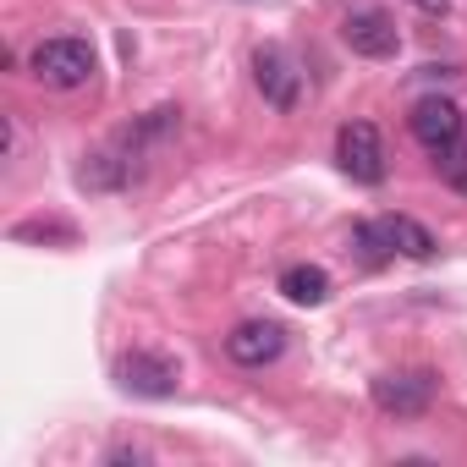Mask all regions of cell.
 Returning a JSON list of instances; mask_svg holds the SVG:
<instances>
[{"mask_svg": "<svg viewBox=\"0 0 467 467\" xmlns=\"http://www.w3.org/2000/svg\"><path fill=\"white\" fill-rule=\"evenodd\" d=\"M254 83H259V94L275 110H297V99H303V72H297V61L281 45H259L254 50Z\"/></svg>", "mask_w": 467, "mask_h": 467, "instance_id": "52a82bcc", "label": "cell"}, {"mask_svg": "<svg viewBox=\"0 0 467 467\" xmlns=\"http://www.w3.org/2000/svg\"><path fill=\"white\" fill-rule=\"evenodd\" d=\"M407 127H412V138H418L434 160H440V154H451V149L462 143V110H456L445 94H423V99L412 105Z\"/></svg>", "mask_w": 467, "mask_h": 467, "instance_id": "5b68a950", "label": "cell"}, {"mask_svg": "<svg viewBox=\"0 0 467 467\" xmlns=\"http://www.w3.org/2000/svg\"><path fill=\"white\" fill-rule=\"evenodd\" d=\"M116 385H121L127 396L165 401V396H176V385H182V363H176L171 352L132 347V352H121V358H116Z\"/></svg>", "mask_w": 467, "mask_h": 467, "instance_id": "7a4b0ae2", "label": "cell"}, {"mask_svg": "<svg viewBox=\"0 0 467 467\" xmlns=\"http://www.w3.org/2000/svg\"><path fill=\"white\" fill-rule=\"evenodd\" d=\"M412 6L429 12V17H445V12H451V0H412Z\"/></svg>", "mask_w": 467, "mask_h": 467, "instance_id": "9a60e30c", "label": "cell"}, {"mask_svg": "<svg viewBox=\"0 0 467 467\" xmlns=\"http://www.w3.org/2000/svg\"><path fill=\"white\" fill-rule=\"evenodd\" d=\"M352 243H358V259H363L368 270H379L385 259H396V243H390L385 220H358V225H352Z\"/></svg>", "mask_w": 467, "mask_h": 467, "instance_id": "8fae6325", "label": "cell"}, {"mask_svg": "<svg viewBox=\"0 0 467 467\" xmlns=\"http://www.w3.org/2000/svg\"><path fill=\"white\" fill-rule=\"evenodd\" d=\"M275 286H281V297L297 303V308H325L330 292H336V286H330V270H319V265H286Z\"/></svg>", "mask_w": 467, "mask_h": 467, "instance_id": "9c48e42d", "label": "cell"}, {"mask_svg": "<svg viewBox=\"0 0 467 467\" xmlns=\"http://www.w3.org/2000/svg\"><path fill=\"white\" fill-rule=\"evenodd\" d=\"M385 231H390V243H396V254H407V259H434V231L423 225V220H412V214H385Z\"/></svg>", "mask_w": 467, "mask_h": 467, "instance_id": "30bf717a", "label": "cell"}, {"mask_svg": "<svg viewBox=\"0 0 467 467\" xmlns=\"http://www.w3.org/2000/svg\"><path fill=\"white\" fill-rule=\"evenodd\" d=\"M281 352H286V325H275V319H243L225 336V358L237 368H270Z\"/></svg>", "mask_w": 467, "mask_h": 467, "instance_id": "8992f818", "label": "cell"}, {"mask_svg": "<svg viewBox=\"0 0 467 467\" xmlns=\"http://www.w3.org/2000/svg\"><path fill=\"white\" fill-rule=\"evenodd\" d=\"M434 165L445 171V182H451L456 192H467V154H462V149H451V154H440Z\"/></svg>", "mask_w": 467, "mask_h": 467, "instance_id": "4fadbf2b", "label": "cell"}, {"mask_svg": "<svg viewBox=\"0 0 467 467\" xmlns=\"http://www.w3.org/2000/svg\"><path fill=\"white\" fill-rule=\"evenodd\" d=\"M28 67H34V78L45 83V88H88L94 83V72H99V56H94V45L88 39H72V34H61V39H45V45H34V56H28Z\"/></svg>", "mask_w": 467, "mask_h": 467, "instance_id": "6da1fadb", "label": "cell"}, {"mask_svg": "<svg viewBox=\"0 0 467 467\" xmlns=\"http://www.w3.org/2000/svg\"><path fill=\"white\" fill-rule=\"evenodd\" d=\"M341 39H347V50L363 56V61H390V56H401V34H396V23H390L385 12H347Z\"/></svg>", "mask_w": 467, "mask_h": 467, "instance_id": "ba28073f", "label": "cell"}, {"mask_svg": "<svg viewBox=\"0 0 467 467\" xmlns=\"http://www.w3.org/2000/svg\"><path fill=\"white\" fill-rule=\"evenodd\" d=\"M368 396H374V407L385 418H423L434 407V396H440V379L429 368H390V374L374 379Z\"/></svg>", "mask_w": 467, "mask_h": 467, "instance_id": "277c9868", "label": "cell"}, {"mask_svg": "<svg viewBox=\"0 0 467 467\" xmlns=\"http://www.w3.org/2000/svg\"><path fill=\"white\" fill-rule=\"evenodd\" d=\"M105 462H149V451H143V445H110Z\"/></svg>", "mask_w": 467, "mask_h": 467, "instance_id": "5bb4252c", "label": "cell"}, {"mask_svg": "<svg viewBox=\"0 0 467 467\" xmlns=\"http://www.w3.org/2000/svg\"><path fill=\"white\" fill-rule=\"evenodd\" d=\"M12 237L17 243H28V237H61V243H72V225H61V220H23V225H12Z\"/></svg>", "mask_w": 467, "mask_h": 467, "instance_id": "7c38bea8", "label": "cell"}, {"mask_svg": "<svg viewBox=\"0 0 467 467\" xmlns=\"http://www.w3.org/2000/svg\"><path fill=\"white\" fill-rule=\"evenodd\" d=\"M336 165H341L352 182L379 187V182L390 176V160H385V138H379V127H374V121H347V127L336 132Z\"/></svg>", "mask_w": 467, "mask_h": 467, "instance_id": "3957f363", "label": "cell"}]
</instances>
